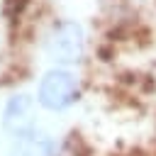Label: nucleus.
<instances>
[{
    "mask_svg": "<svg viewBox=\"0 0 156 156\" xmlns=\"http://www.w3.org/2000/svg\"><path fill=\"white\" fill-rule=\"evenodd\" d=\"M37 98L29 93H15L2 107V129L12 139H24L37 132Z\"/></svg>",
    "mask_w": 156,
    "mask_h": 156,
    "instance_id": "7ed1b4c3",
    "label": "nucleus"
},
{
    "mask_svg": "<svg viewBox=\"0 0 156 156\" xmlns=\"http://www.w3.org/2000/svg\"><path fill=\"white\" fill-rule=\"evenodd\" d=\"M34 98L46 112H66L83 98V83L73 68L51 66L41 73Z\"/></svg>",
    "mask_w": 156,
    "mask_h": 156,
    "instance_id": "f03ea898",
    "label": "nucleus"
},
{
    "mask_svg": "<svg viewBox=\"0 0 156 156\" xmlns=\"http://www.w3.org/2000/svg\"><path fill=\"white\" fill-rule=\"evenodd\" d=\"M41 46H44L46 58L54 66L73 68V66L83 63L85 56H88L85 29L78 20H68V17H61V20L51 22V27L46 29V34L41 39Z\"/></svg>",
    "mask_w": 156,
    "mask_h": 156,
    "instance_id": "f257e3e1",
    "label": "nucleus"
},
{
    "mask_svg": "<svg viewBox=\"0 0 156 156\" xmlns=\"http://www.w3.org/2000/svg\"><path fill=\"white\" fill-rule=\"evenodd\" d=\"M5 5H7V10H10V15H12V17H20V15H22V10L29 5V0H5Z\"/></svg>",
    "mask_w": 156,
    "mask_h": 156,
    "instance_id": "20e7f679",
    "label": "nucleus"
}]
</instances>
